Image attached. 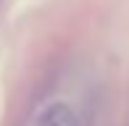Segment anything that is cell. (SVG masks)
Segmentation results:
<instances>
[{"mask_svg":"<svg viewBox=\"0 0 129 126\" xmlns=\"http://www.w3.org/2000/svg\"><path fill=\"white\" fill-rule=\"evenodd\" d=\"M37 126H77V116H74L71 105H66V102H50L40 113Z\"/></svg>","mask_w":129,"mask_h":126,"instance_id":"obj_1","label":"cell"}]
</instances>
